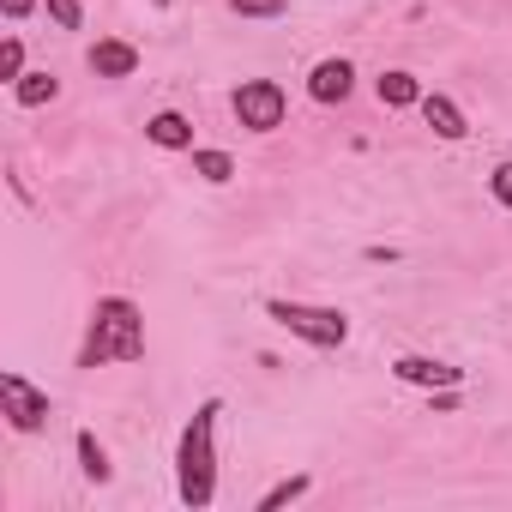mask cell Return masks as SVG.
Returning <instances> with one entry per match:
<instances>
[{
  "label": "cell",
  "mask_w": 512,
  "mask_h": 512,
  "mask_svg": "<svg viewBox=\"0 0 512 512\" xmlns=\"http://www.w3.org/2000/svg\"><path fill=\"white\" fill-rule=\"evenodd\" d=\"M79 470H85V482H109L115 476V464H109V452H103V440L91 434V428H79Z\"/></svg>",
  "instance_id": "obj_13"
},
{
  "label": "cell",
  "mask_w": 512,
  "mask_h": 512,
  "mask_svg": "<svg viewBox=\"0 0 512 512\" xmlns=\"http://www.w3.org/2000/svg\"><path fill=\"white\" fill-rule=\"evenodd\" d=\"M0 416L19 434H37V428H49V392H37L19 368H7L0 374Z\"/></svg>",
  "instance_id": "obj_5"
},
{
  "label": "cell",
  "mask_w": 512,
  "mask_h": 512,
  "mask_svg": "<svg viewBox=\"0 0 512 512\" xmlns=\"http://www.w3.org/2000/svg\"><path fill=\"white\" fill-rule=\"evenodd\" d=\"M422 121L434 127V139H446V145H458V139H470V121H464V109L446 97V91H422Z\"/></svg>",
  "instance_id": "obj_7"
},
{
  "label": "cell",
  "mask_w": 512,
  "mask_h": 512,
  "mask_svg": "<svg viewBox=\"0 0 512 512\" xmlns=\"http://www.w3.org/2000/svg\"><path fill=\"white\" fill-rule=\"evenodd\" d=\"M31 7H37V0H0V13H7V25H19V19H31Z\"/></svg>",
  "instance_id": "obj_20"
},
{
  "label": "cell",
  "mask_w": 512,
  "mask_h": 512,
  "mask_svg": "<svg viewBox=\"0 0 512 512\" xmlns=\"http://www.w3.org/2000/svg\"><path fill=\"white\" fill-rule=\"evenodd\" d=\"M488 193H494V205H506V211H512V163H494Z\"/></svg>",
  "instance_id": "obj_19"
},
{
  "label": "cell",
  "mask_w": 512,
  "mask_h": 512,
  "mask_svg": "<svg viewBox=\"0 0 512 512\" xmlns=\"http://www.w3.org/2000/svg\"><path fill=\"white\" fill-rule=\"evenodd\" d=\"M392 374H398L404 386H422V392L464 386V368H452V362H440V356H398V362H392Z\"/></svg>",
  "instance_id": "obj_6"
},
{
  "label": "cell",
  "mask_w": 512,
  "mask_h": 512,
  "mask_svg": "<svg viewBox=\"0 0 512 512\" xmlns=\"http://www.w3.org/2000/svg\"><path fill=\"white\" fill-rule=\"evenodd\" d=\"M145 356V314L127 296H103L91 308V332L79 350V368H103V362H139Z\"/></svg>",
  "instance_id": "obj_2"
},
{
  "label": "cell",
  "mask_w": 512,
  "mask_h": 512,
  "mask_svg": "<svg viewBox=\"0 0 512 512\" xmlns=\"http://www.w3.org/2000/svg\"><path fill=\"white\" fill-rule=\"evenodd\" d=\"M266 320H278L290 338H302V344H314V350H338V344H350V314H344V308H320V302H284V296H272V302H266Z\"/></svg>",
  "instance_id": "obj_3"
},
{
  "label": "cell",
  "mask_w": 512,
  "mask_h": 512,
  "mask_svg": "<svg viewBox=\"0 0 512 512\" xmlns=\"http://www.w3.org/2000/svg\"><path fill=\"white\" fill-rule=\"evenodd\" d=\"M151 7H169V0H151Z\"/></svg>",
  "instance_id": "obj_21"
},
{
  "label": "cell",
  "mask_w": 512,
  "mask_h": 512,
  "mask_svg": "<svg viewBox=\"0 0 512 512\" xmlns=\"http://www.w3.org/2000/svg\"><path fill=\"white\" fill-rule=\"evenodd\" d=\"M85 67H91L97 79H133V73H139V49L121 43V37H103V43H91Z\"/></svg>",
  "instance_id": "obj_8"
},
{
  "label": "cell",
  "mask_w": 512,
  "mask_h": 512,
  "mask_svg": "<svg viewBox=\"0 0 512 512\" xmlns=\"http://www.w3.org/2000/svg\"><path fill=\"white\" fill-rule=\"evenodd\" d=\"M290 7V0H229V13H241V19H278Z\"/></svg>",
  "instance_id": "obj_18"
},
{
  "label": "cell",
  "mask_w": 512,
  "mask_h": 512,
  "mask_svg": "<svg viewBox=\"0 0 512 512\" xmlns=\"http://www.w3.org/2000/svg\"><path fill=\"white\" fill-rule=\"evenodd\" d=\"M61 97V79L55 73H25L19 85H13V103L19 109H43V103H55Z\"/></svg>",
  "instance_id": "obj_12"
},
{
  "label": "cell",
  "mask_w": 512,
  "mask_h": 512,
  "mask_svg": "<svg viewBox=\"0 0 512 512\" xmlns=\"http://www.w3.org/2000/svg\"><path fill=\"white\" fill-rule=\"evenodd\" d=\"M0 79H7V85H19V79H25V43H19V37L0 43Z\"/></svg>",
  "instance_id": "obj_16"
},
{
  "label": "cell",
  "mask_w": 512,
  "mask_h": 512,
  "mask_svg": "<svg viewBox=\"0 0 512 512\" xmlns=\"http://www.w3.org/2000/svg\"><path fill=\"white\" fill-rule=\"evenodd\" d=\"M314 488V476L308 470H296V476H284V482H272L266 494H260V512H278V506H290V500H302Z\"/></svg>",
  "instance_id": "obj_15"
},
{
  "label": "cell",
  "mask_w": 512,
  "mask_h": 512,
  "mask_svg": "<svg viewBox=\"0 0 512 512\" xmlns=\"http://www.w3.org/2000/svg\"><path fill=\"white\" fill-rule=\"evenodd\" d=\"M284 115H290V97H284L278 79H241V91H235V121H241L247 133H278Z\"/></svg>",
  "instance_id": "obj_4"
},
{
  "label": "cell",
  "mask_w": 512,
  "mask_h": 512,
  "mask_svg": "<svg viewBox=\"0 0 512 512\" xmlns=\"http://www.w3.org/2000/svg\"><path fill=\"white\" fill-rule=\"evenodd\" d=\"M193 175H199V181H211V187H223V181H235V157H229V151L199 145V151H193Z\"/></svg>",
  "instance_id": "obj_14"
},
{
  "label": "cell",
  "mask_w": 512,
  "mask_h": 512,
  "mask_svg": "<svg viewBox=\"0 0 512 512\" xmlns=\"http://www.w3.org/2000/svg\"><path fill=\"white\" fill-rule=\"evenodd\" d=\"M374 91H380V103H386V109H416V103H422V79H416V73H404V67L380 73V85H374Z\"/></svg>",
  "instance_id": "obj_11"
},
{
  "label": "cell",
  "mask_w": 512,
  "mask_h": 512,
  "mask_svg": "<svg viewBox=\"0 0 512 512\" xmlns=\"http://www.w3.org/2000/svg\"><path fill=\"white\" fill-rule=\"evenodd\" d=\"M217 416H223V404L205 398V404L187 416L181 446H175V494H181V506H193V512H205V506L217 500Z\"/></svg>",
  "instance_id": "obj_1"
},
{
  "label": "cell",
  "mask_w": 512,
  "mask_h": 512,
  "mask_svg": "<svg viewBox=\"0 0 512 512\" xmlns=\"http://www.w3.org/2000/svg\"><path fill=\"white\" fill-rule=\"evenodd\" d=\"M145 139L163 145V151H193V121H187L181 109H157V115L145 121Z\"/></svg>",
  "instance_id": "obj_10"
},
{
  "label": "cell",
  "mask_w": 512,
  "mask_h": 512,
  "mask_svg": "<svg viewBox=\"0 0 512 512\" xmlns=\"http://www.w3.org/2000/svg\"><path fill=\"white\" fill-rule=\"evenodd\" d=\"M43 7H49V19L61 31H85V7H79V0H43Z\"/></svg>",
  "instance_id": "obj_17"
},
{
  "label": "cell",
  "mask_w": 512,
  "mask_h": 512,
  "mask_svg": "<svg viewBox=\"0 0 512 512\" xmlns=\"http://www.w3.org/2000/svg\"><path fill=\"white\" fill-rule=\"evenodd\" d=\"M356 91V67L344 61V55H332V61H320L314 73H308V97L314 103H344Z\"/></svg>",
  "instance_id": "obj_9"
}]
</instances>
